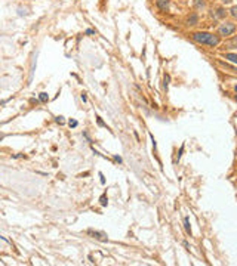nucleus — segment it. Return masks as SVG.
<instances>
[{"label":"nucleus","instance_id":"nucleus-4","mask_svg":"<svg viewBox=\"0 0 237 266\" xmlns=\"http://www.w3.org/2000/svg\"><path fill=\"white\" fill-rule=\"evenodd\" d=\"M156 5L162 12H166L169 9V0H156Z\"/></svg>","mask_w":237,"mask_h":266},{"label":"nucleus","instance_id":"nucleus-2","mask_svg":"<svg viewBox=\"0 0 237 266\" xmlns=\"http://www.w3.org/2000/svg\"><path fill=\"white\" fill-rule=\"evenodd\" d=\"M234 31H236V24L234 22H224L218 28L219 36H224V37H228L231 34H234Z\"/></svg>","mask_w":237,"mask_h":266},{"label":"nucleus","instance_id":"nucleus-6","mask_svg":"<svg viewBox=\"0 0 237 266\" xmlns=\"http://www.w3.org/2000/svg\"><path fill=\"white\" fill-rule=\"evenodd\" d=\"M169 81H170V75L169 74H165V75H163V89H165V90H168Z\"/></svg>","mask_w":237,"mask_h":266},{"label":"nucleus","instance_id":"nucleus-7","mask_svg":"<svg viewBox=\"0 0 237 266\" xmlns=\"http://www.w3.org/2000/svg\"><path fill=\"white\" fill-rule=\"evenodd\" d=\"M184 228H185V232L191 235V226H190V219L188 217H184Z\"/></svg>","mask_w":237,"mask_h":266},{"label":"nucleus","instance_id":"nucleus-22","mask_svg":"<svg viewBox=\"0 0 237 266\" xmlns=\"http://www.w3.org/2000/svg\"><path fill=\"white\" fill-rule=\"evenodd\" d=\"M81 101H83V102H88V96H86V93H81Z\"/></svg>","mask_w":237,"mask_h":266},{"label":"nucleus","instance_id":"nucleus-18","mask_svg":"<svg viewBox=\"0 0 237 266\" xmlns=\"http://www.w3.org/2000/svg\"><path fill=\"white\" fill-rule=\"evenodd\" d=\"M85 34H88V36H94V34H96V31H95V30H90V28H88V30L85 31Z\"/></svg>","mask_w":237,"mask_h":266},{"label":"nucleus","instance_id":"nucleus-13","mask_svg":"<svg viewBox=\"0 0 237 266\" xmlns=\"http://www.w3.org/2000/svg\"><path fill=\"white\" fill-rule=\"evenodd\" d=\"M227 15V12L224 11V9H218L217 11V15H215V18H224Z\"/></svg>","mask_w":237,"mask_h":266},{"label":"nucleus","instance_id":"nucleus-20","mask_svg":"<svg viewBox=\"0 0 237 266\" xmlns=\"http://www.w3.org/2000/svg\"><path fill=\"white\" fill-rule=\"evenodd\" d=\"M230 13H231V16H236V15H237V7H236V6H233V7H231Z\"/></svg>","mask_w":237,"mask_h":266},{"label":"nucleus","instance_id":"nucleus-11","mask_svg":"<svg viewBox=\"0 0 237 266\" xmlns=\"http://www.w3.org/2000/svg\"><path fill=\"white\" fill-rule=\"evenodd\" d=\"M96 123H98V126H99V127H107V130H110V127L107 126L104 121H102V118L99 117V115H96Z\"/></svg>","mask_w":237,"mask_h":266},{"label":"nucleus","instance_id":"nucleus-24","mask_svg":"<svg viewBox=\"0 0 237 266\" xmlns=\"http://www.w3.org/2000/svg\"><path fill=\"white\" fill-rule=\"evenodd\" d=\"M134 136L136 138V140H139V136H138V133H136V132H134Z\"/></svg>","mask_w":237,"mask_h":266},{"label":"nucleus","instance_id":"nucleus-1","mask_svg":"<svg viewBox=\"0 0 237 266\" xmlns=\"http://www.w3.org/2000/svg\"><path fill=\"white\" fill-rule=\"evenodd\" d=\"M191 37H193L194 41L200 43V45H206V46H209V47L218 46L219 41H221L219 36H215V34L208 33V31H197V33H194Z\"/></svg>","mask_w":237,"mask_h":266},{"label":"nucleus","instance_id":"nucleus-8","mask_svg":"<svg viewBox=\"0 0 237 266\" xmlns=\"http://www.w3.org/2000/svg\"><path fill=\"white\" fill-rule=\"evenodd\" d=\"M225 59H228L230 62L236 64V62H237V56L234 55V53H225Z\"/></svg>","mask_w":237,"mask_h":266},{"label":"nucleus","instance_id":"nucleus-9","mask_svg":"<svg viewBox=\"0 0 237 266\" xmlns=\"http://www.w3.org/2000/svg\"><path fill=\"white\" fill-rule=\"evenodd\" d=\"M39 101H40V102H43V104H45V102H47V101H49V96H47V93H46V92L39 93Z\"/></svg>","mask_w":237,"mask_h":266},{"label":"nucleus","instance_id":"nucleus-5","mask_svg":"<svg viewBox=\"0 0 237 266\" xmlns=\"http://www.w3.org/2000/svg\"><path fill=\"white\" fill-rule=\"evenodd\" d=\"M187 22H188V25H196V24H199V15L197 13H191L188 16V19H187Z\"/></svg>","mask_w":237,"mask_h":266},{"label":"nucleus","instance_id":"nucleus-16","mask_svg":"<svg viewBox=\"0 0 237 266\" xmlns=\"http://www.w3.org/2000/svg\"><path fill=\"white\" fill-rule=\"evenodd\" d=\"M113 158H114V161H117V163H119V164H122L123 163V160H122V157H120V155H113Z\"/></svg>","mask_w":237,"mask_h":266},{"label":"nucleus","instance_id":"nucleus-12","mask_svg":"<svg viewBox=\"0 0 237 266\" xmlns=\"http://www.w3.org/2000/svg\"><path fill=\"white\" fill-rule=\"evenodd\" d=\"M194 6H196L197 9H203L204 7V0H196V2H194Z\"/></svg>","mask_w":237,"mask_h":266},{"label":"nucleus","instance_id":"nucleus-23","mask_svg":"<svg viewBox=\"0 0 237 266\" xmlns=\"http://www.w3.org/2000/svg\"><path fill=\"white\" fill-rule=\"evenodd\" d=\"M21 157H24L22 154H16V155H14V158H21Z\"/></svg>","mask_w":237,"mask_h":266},{"label":"nucleus","instance_id":"nucleus-14","mask_svg":"<svg viewBox=\"0 0 237 266\" xmlns=\"http://www.w3.org/2000/svg\"><path fill=\"white\" fill-rule=\"evenodd\" d=\"M68 126L74 129V127L79 126V121H77V120H74V118H70V121H68Z\"/></svg>","mask_w":237,"mask_h":266},{"label":"nucleus","instance_id":"nucleus-17","mask_svg":"<svg viewBox=\"0 0 237 266\" xmlns=\"http://www.w3.org/2000/svg\"><path fill=\"white\" fill-rule=\"evenodd\" d=\"M184 148H185V145H181V148H179V151H178V160L181 158V155H182V152H184Z\"/></svg>","mask_w":237,"mask_h":266},{"label":"nucleus","instance_id":"nucleus-15","mask_svg":"<svg viewBox=\"0 0 237 266\" xmlns=\"http://www.w3.org/2000/svg\"><path fill=\"white\" fill-rule=\"evenodd\" d=\"M150 139H151V142H153V149L156 151V149H157V142H156V139H154V136H153L151 133H150Z\"/></svg>","mask_w":237,"mask_h":266},{"label":"nucleus","instance_id":"nucleus-10","mask_svg":"<svg viewBox=\"0 0 237 266\" xmlns=\"http://www.w3.org/2000/svg\"><path fill=\"white\" fill-rule=\"evenodd\" d=\"M99 203H101L102 207H107V204H108V200H107V194H102L101 198H99Z\"/></svg>","mask_w":237,"mask_h":266},{"label":"nucleus","instance_id":"nucleus-21","mask_svg":"<svg viewBox=\"0 0 237 266\" xmlns=\"http://www.w3.org/2000/svg\"><path fill=\"white\" fill-rule=\"evenodd\" d=\"M99 178H101V179H99V180H101V183H102V185H105V178H104V174H102L101 172H99Z\"/></svg>","mask_w":237,"mask_h":266},{"label":"nucleus","instance_id":"nucleus-3","mask_svg":"<svg viewBox=\"0 0 237 266\" xmlns=\"http://www.w3.org/2000/svg\"><path fill=\"white\" fill-rule=\"evenodd\" d=\"M86 232H88V235H90L92 238L98 239V241H102V242H107V241H108L107 234L102 232V231H94V229H88Z\"/></svg>","mask_w":237,"mask_h":266},{"label":"nucleus","instance_id":"nucleus-19","mask_svg":"<svg viewBox=\"0 0 237 266\" xmlns=\"http://www.w3.org/2000/svg\"><path fill=\"white\" fill-rule=\"evenodd\" d=\"M56 123H58V124H64V117H62V115H58V117H56Z\"/></svg>","mask_w":237,"mask_h":266}]
</instances>
